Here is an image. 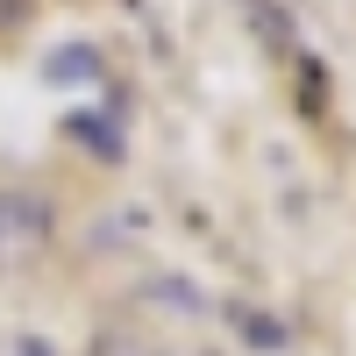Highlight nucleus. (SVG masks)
Returning <instances> with one entry per match:
<instances>
[{"mask_svg": "<svg viewBox=\"0 0 356 356\" xmlns=\"http://www.w3.org/2000/svg\"><path fill=\"white\" fill-rule=\"evenodd\" d=\"M57 235V207L29 186H0V264L15 257H36L43 243Z\"/></svg>", "mask_w": 356, "mask_h": 356, "instance_id": "f257e3e1", "label": "nucleus"}, {"mask_svg": "<svg viewBox=\"0 0 356 356\" xmlns=\"http://www.w3.org/2000/svg\"><path fill=\"white\" fill-rule=\"evenodd\" d=\"M15 349H22V356H57V349H50V342H36V335H22Z\"/></svg>", "mask_w": 356, "mask_h": 356, "instance_id": "6e6552de", "label": "nucleus"}, {"mask_svg": "<svg viewBox=\"0 0 356 356\" xmlns=\"http://www.w3.org/2000/svg\"><path fill=\"white\" fill-rule=\"evenodd\" d=\"M228 321L243 328V342H250V349H285V342H292V335H285V321L257 314V307H228Z\"/></svg>", "mask_w": 356, "mask_h": 356, "instance_id": "20e7f679", "label": "nucleus"}, {"mask_svg": "<svg viewBox=\"0 0 356 356\" xmlns=\"http://www.w3.org/2000/svg\"><path fill=\"white\" fill-rule=\"evenodd\" d=\"M200 356H214V349H200Z\"/></svg>", "mask_w": 356, "mask_h": 356, "instance_id": "1a4fd4ad", "label": "nucleus"}, {"mask_svg": "<svg viewBox=\"0 0 356 356\" xmlns=\"http://www.w3.org/2000/svg\"><path fill=\"white\" fill-rule=\"evenodd\" d=\"M86 356H164L150 335H136V328H100L93 342H86Z\"/></svg>", "mask_w": 356, "mask_h": 356, "instance_id": "39448f33", "label": "nucleus"}, {"mask_svg": "<svg viewBox=\"0 0 356 356\" xmlns=\"http://www.w3.org/2000/svg\"><path fill=\"white\" fill-rule=\"evenodd\" d=\"M29 15H36V0H0V36H15Z\"/></svg>", "mask_w": 356, "mask_h": 356, "instance_id": "0eeeda50", "label": "nucleus"}, {"mask_svg": "<svg viewBox=\"0 0 356 356\" xmlns=\"http://www.w3.org/2000/svg\"><path fill=\"white\" fill-rule=\"evenodd\" d=\"M100 72H107L100 43H57L43 57V86H100Z\"/></svg>", "mask_w": 356, "mask_h": 356, "instance_id": "7ed1b4c3", "label": "nucleus"}, {"mask_svg": "<svg viewBox=\"0 0 356 356\" xmlns=\"http://www.w3.org/2000/svg\"><path fill=\"white\" fill-rule=\"evenodd\" d=\"M143 292H150V300H164L171 314H207V292H200V285H186V278H150Z\"/></svg>", "mask_w": 356, "mask_h": 356, "instance_id": "423d86ee", "label": "nucleus"}, {"mask_svg": "<svg viewBox=\"0 0 356 356\" xmlns=\"http://www.w3.org/2000/svg\"><path fill=\"white\" fill-rule=\"evenodd\" d=\"M65 136L79 143V150L107 157V164H122V157H129V136H122V122H114V114H100V107H79V114H65Z\"/></svg>", "mask_w": 356, "mask_h": 356, "instance_id": "f03ea898", "label": "nucleus"}]
</instances>
